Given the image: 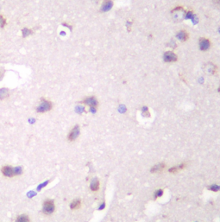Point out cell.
<instances>
[{
	"label": "cell",
	"instance_id": "cell-21",
	"mask_svg": "<svg viewBox=\"0 0 220 222\" xmlns=\"http://www.w3.org/2000/svg\"><path fill=\"white\" fill-rule=\"evenodd\" d=\"M213 4L220 10V0H212Z\"/></svg>",
	"mask_w": 220,
	"mask_h": 222
},
{
	"label": "cell",
	"instance_id": "cell-9",
	"mask_svg": "<svg viewBox=\"0 0 220 222\" xmlns=\"http://www.w3.org/2000/svg\"><path fill=\"white\" fill-rule=\"evenodd\" d=\"M79 135V125H75L73 129L71 130V131L68 133V136H67V138L69 141H74Z\"/></svg>",
	"mask_w": 220,
	"mask_h": 222
},
{
	"label": "cell",
	"instance_id": "cell-3",
	"mask_svg": "<svg viewBox=\"0 0 220 222\" xmlns=\"http://www.w3.org/2000/svg\"><path fill=\"white\" fill-rule=\"evenodd\" d=\"M52 107H53V104H52L51 101L47 100L45 98H42L40 104H39L37 108H36V111H37V112L43 113V112H46V111H50Z\"/></svg>",
	"mask_w": 220,
	"mask_h": 222
},
{
	"label": "cell",
	"instance_id": "cell-19",
	"mask_svg": "<svg viewBox=\"0 0 220 222\" xmlns=\"http://www.w3.org/2000/svg\"><path fill=\"white\" fill-rule=\"evenodd\" d=\"M7 21L5 17L2 15H0V28H5L6 26Z\"/></svg>",
	"mask_w": 220,
	"mask_h": 222
},
{
	"label": "cell",
	"instance_id": "cell-15",
	"mask_svg": "<svg viewBox=\"0 0 220 222\" xmlns=\"http://www.w3.org/2000/svg\"><path fill=\"white\" fill-rule=\"evenodd\" d=\"M99 182H98V179H93L92 180V182L91 183V189L92 190V191H98V190L99 189Z\"/></svg>",
	"mask_w": 220,
	"mask_h": 222
},
{
	"label": "cell",
	"instance_id": "cell-1",
	"mask_svg": "<svg viewBox=\"0 0 220 222\" xmlns=\"http://www.w3.org/2000/svg\"><path fill=\"white\" fill-rule=\"evenodd\" d=\"M186 13H187L186 10L181 5L175 7L171 11V15H172L174 20L176 22H181L186 17Z\"/></svg>",
	"mask_w": 220,
	"mask_h": 222
},
{
	"label": "cell",
	"instance_id": "cell-14",
	"mask_svg": "<svg viewBox=\"0 0 220 222\" xmlns=\"http://www.w3.org/2000/svg\"><path fill=\"white\" fill-rule=\"evenodd\" d=\"M10 95V92H9V89H7L6 87H2L0 88V99L1 100H4L6 98L9 97Z\"/></svg>",
	"mask_w": 220,
	"mask_h": 222
},
{
	"label": "cell",
	"instance_id": "cell-11",
	"mask_svg": "<svg viewBox=\"0 0 220 222\" xmlns=\"http://www.w3.org/2000/svg\"><path fill=\"white\" fill-rule=\"evenodd\" d=\"M112 5H113V3L111 0H104L102 5H101V11L105 12V11H110L112 7Z\"/></svg>",
	"mask_w": 220,
	"mask_h": 222
},
{
	"label": "cell",
	"instance_id": "cell-16",
	"mask_svg": "<svg viewBox=\"0 0 220 222\" xmlns=\"http://www.w3.org/2000/svg\"><path fill=\"white\" fill-rule=\"evenodd\" d=\"M22 34H23V37L25 38L27 36L32 35L33 30L31 29H29V28H24V29H23V30H22Z\"/></svg>",
	"mask_w": 220,
	"mask_h": 222
},
{
	"label": "cell",
	"instance_id": "cell-22",
	"mask_svg": "<svg viewBox=\"0 0 220 222\" xmlns=\"http://www.w3.org/2000/svg\"><path fill=\"white\" fill-rule=\"evenodd\" d=\"M218 92H219V93H220V86H219V87H218Z\"/></svg>",
	"mask_w": 220,
	"mask_h": 222
},
{
	"label": "cell",
	"instance_id": "cell-8",
	"mask_svg": "<svg viewBox=\"0 0 220 222\" xmlns=\"http://www.w3.org/2000/svg\"><path fill=\"white\" fill-rule=\"evenodd\" d=\"M82 103H84V104L87 105H89V106H90L91 109H95V108H97L98 105V103L97 98H95L94 96L86 97V98L83 99Z\"/></svg>",
	"mask_w": 220,
	"mask_h": 222
},
{
	"label": "cell",
	"instance_id": "cell-5",
	"mask_svg": "<svg viewBox=\"0 0 220 222\" xmlns=\"http://www.w3.org/2000/svg\"><path fill=\"white\" fill-rule=\"evenodd\" d=\"M43 213L45 214H51L54 211V203L52 200H47L43 204Z\"/></svg>",
	"mask_w": 220,
	"mask_h": 222
},
{
	"label": "cell",
	"instance_id": "cell-20",
	"mask_svg": "<svg viewBox=\"0 0 220 222\" xmlns=\"http://www.w3.org/2000/svg\"><path fill=\"white\" fill-rule=\"evenodd\" d=\"M162 195H163V190L162 189L157 190V191H156V193L155 194V198H157V197H161V196H162Z\"/></svg>",
	"mask_w": 220,
	"mask_h": 222
},
{
	"label": "cell",
	"instance_id": "cell-10",
	"mask_svg": "<svg viewBox=\"0 0 220 222\" xmlns=\"http://www.w3.org/2000/svg\"><path fill=\"white\" fill-rule=\"evenodd\" d=\"M176 38L180 40L181 42H187L189 38V34L186 30H181L180 31H178L176 34Z\"/></svg>",
	"mask_w": 220,
	"mask_h": 222
},
{
	"label": "cell",
	"instance_id": "cell-12",
	"mask_svg": "<svg viewBox=\"0 0 220 222\" xmlns=\"http://www.w3.org/2000/svg\"><path fill=\"white\" fill-rule=\"evenodd\" d=\"M187 167V163H181L180 165H178V166H175V167H172V168H170L168 171L170 172V173H177V172H179L180 170H184L185 168Z\"/></svg>",
	"mask_w": 220,
	"mask_h": 222
},
{
	"label": "cell",
	"instance_id": "cell-7",
	"mask_svg": "<svg viewBox=\"0 0 220 222\" xmlns=\"http://www.w3.org/2000/svg\"><path fill=\"white\" fill-rule=\"evenodd\" d=\"M177 60L178 57L173 51H167L163 55V61L165 62H175L177 61Z\"/></svg>",
	"mask_w": 220,
	"mask_h": 222
},
{
	"label": "cell",
	"instance_id": "cell-2",
	"mask_svg": "<svg viewBox=\"0 0 220 222\" xmlns=\"http://www.w3.org/2000/svg\"><path fill=\"white\" fill-rule=\"evenodd\" d=\"M2 173L4 176L8 177H12L14 176L19 175L22 173V170L20 168H12L11 166H5L2 168Z\"/></svg>",
	"mask_w": 220,
	"mask_h": 222
},
{
	"label": "cell",
	"instance_id": "cell-13",
	"mask_svg": "<svg viewBox=\"0 0 220 222\" xmlns=\"http://www.w3.org/2000/svg\"><path fill=\"white\" fill-rule=\"evenodd\" d=\"M165 168H166V164L165 163H158V164H156L155 166H154L151 169V172L152 173H160V172L163 171Z\"/></svg>",
	"mask_w": 220,
	"mask_h": 222
},
{
	"label": "cell",
	"instance_id": "cell-4",
	"mask_svg": "<svg viewBox=\"0 0 220 222\" xmlns=\"http://www.w3.org/2000/svg\"><path fill=\"white\" fill-rule=\"evenodd\" d=\"M203 70L208 75H215L218 73V67L212 62H206L203 65Z\"/></svg>",
	"mask_w": 220,
	"mask_h": 222
},
{
	"label": "cell",
	"instance_id": "cell-18",
	"mask_svg": "<svg viewBox=\"0 0 220 222\" xmlns=\"http://www.w3.org/2000/svg\"><path fill=\"white\" fill-rule=\"evenodd\" d=\"M16 222H29V217L27 215L22 214V215H19L17 218Z\"/></svg>",
	"mask_w": 220,
	"mask_h": 222
},
{
	"label": "cell",
	"instance_id": "cell-6",
	"mask_svg": "<svg viewBox=\"0 0 220 222\" xmlns=\"http://www.w3.org/2000/svg\"><path fill=\"white\" fill-rule=\"evenodd\" d=\"M199 46H200V50H202V51H207L211 48L212 42H211V41L208 39V38L201 37L199 40Z\"/></svg>",
	"mask_w": 220,
	"mask_h": 222
},
{
	"label": "cell",
	"instance_id": "cell-17",
	"mask_svg": "<svg viewBox=\"0 0 220 222\" xmlns=\"http://www.w3.org/2000/svg\"><path fill=\"white\" fill-rule=\"evenodd\" d=\"M81 205V202L79 200H74L73 202H72L71 205H70V208L71 209H78Z\"/></svg>",
	"mask_w": 220,
	"mask_h": 222
}]
</instances>
